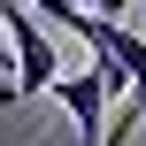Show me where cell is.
I'll list each match as a JSON object with an SVG mask.
<instances>
[{"mask_svg":"<svg viewBox=\"0 0 146 146\" xmlns=\"http://www.w3.org/2000/svg\"><path fill=\"white\" fill-rule=\"evenodd\" d=\"M46 92H54L69 115H77V131H85V139H100V123H108V85H100L92 69H62Z\"/></svg>","mask_w":146,"mask_h":146,"instance_id":"obj_1","label":"cell"},{"mask_svg":"<svg viewBox=\"0 0 146 146\" xmlns=\"http://www.w3.org/2000/svg\"><path fill=\"white\" fill-rule=\"evenodd\" d=\"M31 15H38V23H62V31L85 23V8H69V0H31Z\"/></svg>","mask_w":146,"mask_h":146,"instance_id":"obj_2","label":"cell"},{"mask_svg":"<svg viewBox=\"0 0 146 146\" xmlns=\"http://www.w3.org/2000/svg\"><path fill=\"white\" fill-rule=\"evenodd\" d=\"M131 8H139V0H92V8H85V15H100V23H123V15H131Z\"/></svg>","mask_w":146,"mask_h":146,"instance_id":"obj_3","label":"cell"},{"mask_svg":"<svg viewBox=\"0 0 146 146\" xmlns=\"http://www.w3.org/2000/svg\"><path fill=\"white\" fill-rule=\"evenodd\" d=\"M0 69H15V62H8V31H0Z\"/></svg>","mask_w":146,"mask_h":146,"instance_id":"obj_4","label":"cell"},{"mask_svg":"<svg viewBox=\"0 0 146 146\" xmlns=\"http://www.w3.org/2000/svg\"><path fill=\"white\" fill-rule=\"evenodd\" d=\"M69 8H92V0H69Z\"/></svg>","mask_w":146,"mask_h":146,"instance_id":"obj_5","label":"cell"}]
</instances>
